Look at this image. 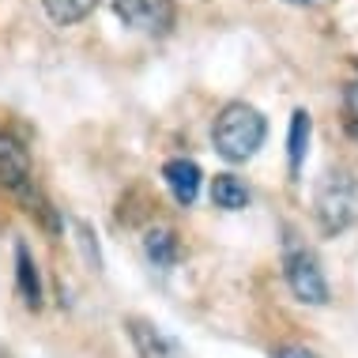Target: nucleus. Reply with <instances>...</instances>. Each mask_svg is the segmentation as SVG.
Returning a JSON list of instances; mask_svg holds the SVG:
<instances>
[{
  "label": "nucleus",
  "instance_id": "nucleus-1",
  "mask_svg": "<svg viewBox=\"0 0 358 358\" xmlns=\"http://www.w3.org/2000/svg\"><path fill=\"white\" fill-rule=\"evenodd\" d=\"M215 151L227 162H245L260 151V143L268 136V121L257 106L249 102H230L222 106V113L215 117Z\"/></svg>",
  "mask_w": 358,
  "mask_h": 358
},
{
  "label": "nucleus",
  "instance_id": "nucleus-2",
  "mask_svg": "<svg viewBox=\"0 0 358 358\" xmlns=\"http://www.w3.org/2000/svg\"><path fill=\"white\" fill-rule=\"evenodd\" d=\"M358 215V181L347 170H328L317 185V219L324 234H340Z\"/></svg>",
  "mask_w": 358,
  "mask_h": 358
},
{
  "label": "nucleus",
  "instance_id": "nucleus-3",
  "mask_svg": "<svg viewBox=\"0 0 358 358\" xmlns=\"http://www.w3.org/2000/svg\"><path fill=\"white\" fill-rule=\"evenodd\" d=\"M283 268H287L290 290H294L302 302H309V306H324L328 302V283H324V272H321V264H317L313 249L290 241L287 257H283Z\"/></svg>",
  "mask_w": 358,
  "mask_h": 358
},
{
  "label": "nucleus",
  "instance_id": "nucleus-4",
  "mask_svg": "<svg viewBox=\"0 0 358 358\" xmlns=\"http://www.w3.org/2000/svg\"><path fill=\"white\" fill-rule=\"evenodd\" d=\"M113 12L140 34H166L173 27V0H113Z\"/></svg>",
  "mask_w": 358,
  "mask_h": 358
},
{
  "label": "nucleus",
  "instance_id": "nucleus-5",
  "mask_svg": "<svg viewBox=\"0 0 358 358\" xmlns=\"http://www.w3.org/2000/svg\"><path fill=\"white\" fill-rule=\"evenodd\" d=\"M129 336H132V343H136L140 358H189V351L173 340V336H166L159 324L143 321V317H132L129 321Z\"/></svg>",
  "mask_w": 358,
  "mask_h": 358
},
{
  "label": "nucleus",
  "instance_id": "nucleus-6",
  "mask_svg": "<svg viewBox=\"0 0 358 358\" xmlns=\"http://www.w3.org/2000/svg\"><path fill=\"white\" fill-rule=\"evenodd\" d=\"M0 185L15 189L23 200L34 192V185H31V159H27V151L19 148L8 132H0Z\"/></svg>",
  "mask_w": 358,
  "mask_h": 358
},
{
  "label": "nucleus",
  "instance_id": "nucleus-7",
  "mask_svg": "<svg viewBox=\"0 0 358 358\" xmlns=\"http://www.w3.org/2000/svg\"><path fill=\"white\" fill-rule=\"evenodd\" d=\"M200 166L192 159H170L166 166H162V181H166V189H170V196L178 200L181 208H189L192 200H196V192H200Z\"/></svg>",
  "mask_w": 358,
  "mask_h": 358
},
{
  "label": "nucleus",
  "instance_id": "nucleus-8",
  "mask_svg": "<svg viewBox=\"0 0 358 358\" xmlns=\"http://www.w3.org/2000/svg\"><path fill=\"white\" fill-rule=\"evenodd\" d=\"M15 287H19L23 306H31V309L42 306V275H38V264L27 245H15Z\"/></svg>",
  "mask_w": 358,
  "mask_h": 358
},
{
  "label": "nucleus",
  "instance_id": "nucleus-9",
  "mask_svg": "<svg viewBox=\"0 0 358 358\" xmlns=\"http://www.w3.org/2000/svg\"><path fill=\"white\" fill-rule=\"evenodd\" d=\"M211 200H215V208H222V211H241V208H249V189L241 178H234V173H215V181H211Z\"/></svg>",
  "mask_w": 358,
  "mask_h": 358
},
{
  "label": "nucleus",
  "instance_id": "nucleus-10",
  "mask_svg": "<svg viewBox=\"0 0 358 358\" xmlns=\"http://www.w3.org/2000/svg\"><path fill=\"white\" fill-rule=\"evenodd\" d=\"M309 129H313V121H309V113H306V110H294V113H290V140H287V155H290V173H294V178H298V170H302V162H306Z\"/></svg>",
  "mask_w": 358,
  "mask_h": 358
},
{
  "label": "nucleus",
  "instance_id": "nucleus-11",
  "mask_svg": "<svg viewBox=\"0 0 358 358\" xmlns=\"http://www.w3.org/2000/svg\"><path fill=\"white\" fill-rule=\"evenodd\" d=\"M42 4H45V15H50L57 27H72V23H80V19L91 15L99 0H42Z\"/></svg>",
  "mask_w": 358,
  "mask_h": 358
},
{
  "label": "nucleus",
  "instance_id": "nucleus-12",
  "mask_svg": "<svg viewBox=\"0 0 358 358\" xmlns=\"http://www.w3.org/2000/svg\"><path fill=\"white\" fill-rule=\"evenodd\" d=\"M143 249H148V257H151L159 268H170L173 260H178V238H173V230H166V227L148 230V238H143Z\"/></svg>",
  "mask_w": 358,
  "mask_h": 358
},
{
  "label": "nucleus",
  "instance_id": "nucleus-13",
  "mask_svg": "<svg viewBox=\"0 0 358 358\" xmlns=\"http://www.w3.org/2000/svg\"><path fill=\"white\" fill-rule=\"evenodd\" d=\"M76 234H80V245H83L87 260H91V268H102V260H99V245L91 241V227H87V222H76Z\"/></svg>",
  "mask_w": 358,
  "mask_h": 358
},
{
  "label": "nucleus",
  "instance_id": "nucleus-14",
  "mask_svg": "<svg viewBox=\"0 0 358 358\" xmlns=\"http://www.w3.org/2000/svg\"><path fill=\"white\" fill-rule=\"evenodd\" d=\"M347 129L358 136V83L347 87Z\"/></svg>",
  "mask_w": 358,
  "mask_h": 358
},
{
  "label": "nucleus",
  "instance_id": "nucleus-15",
  "mask_svg": "<svg viewBox=\"0 0 358 358\" xmlns=\"http://www.w3.org/2000/svg\"><path fill=\"white\" fill-rule=\"evenodd\" d=\"M275 358H317L313 351H306V347H279Z\"/></svg>",
  "mask_w": 358,
  "mask_h": 358
},
{
  "label": "nucleus",
  "instance_id": "nucleus-16",
  "mask_svg": "<svg viewBox=\"0 0 358 358\" xmlns=\"http://www.w3.org/2000/svg\"><path fill=\"white\" fill-rule=\"evenodd\" d=\"M287 4H313V0H287Z\"/></svg>",
  "mask_w": 358,
  "mask_h": 358
}]
</instances>
